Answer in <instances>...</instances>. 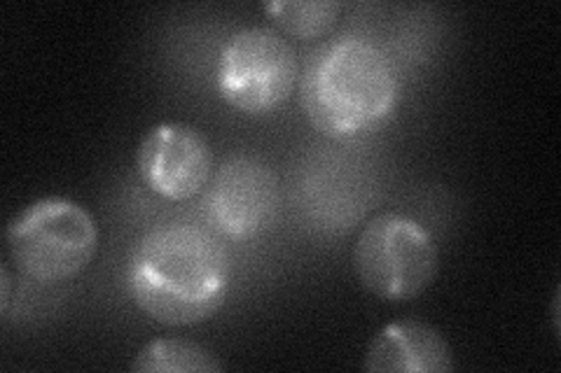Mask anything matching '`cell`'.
<instances>
[{
  "instance_id": "11",
  "label": "cell",
  "mask_w": 561,
  "mask_h": 373,
  "mask_svg": "<svg viewBox=\"0 0 561 373\" xmlns=\"http://www.w3.org/2000/svg\"><path fill=\"white\" fill-rule=\"evenodd\" d=\"M10 288H12V278H10V269L8 264L0 266V313H8L10 308Z\"/></svg>"
},
{
  "instance_id": "2",
  "label": "cell",
  "mask_w": 561,
  "mask_h": 373,
  "mask_svg": "<svg viewBox=\"0 0 561 373\" xmlns=\"http://www.w3.org/2000/svg\"><path fill=\"white\" fill-rule=\"evenodd\" d=\"M300 94L316 131L328 138H351L377 129L396 113L400 80L377 45L337 38L311 51Z\"/></svg>"
},
{
  "instance_id": "1",
  "label": "cell",
  "mask_w": 561,
  "mask_h": 373,
  "mask_svg": "<svg viewBox=\"0 0 561 373\" xmlns=\"http://www.w3.org/2000/svg\"><path fill=\"white\" fill-rule=\"evenodd\" d=\"M232 261L216 234L197 224L150 229L127 264L134 304L154 323L169 327L199 325L225 304Z\"/></svg>"
},
{
  "instance_id": "8",
  "label": "cell",
  "mask_w": 561,
  "mask_h": 373,
  "mask_svg": "<svg viewBox=\"0 0 561 373\" xmlns=\"http://www.w3.org/2000/svg\"><path fill=\"white\" fill-rule=\"evenodd\" d=\"M370 373H447L454 354L445 336L421 319H400L386 325L365 352Z\"/></svg>"
},
{
  "instance_id": "3",
  "label": "cell",
  "mask_w": 561,
  "mask_h": 373,
  "mask_svg": "<svg viewBox=\"0 0 561 373\" xmlns=\"http://www.w3.org/2000/svg\"><path fill=\"white\" fill-rule=\"evenodd\" d=\"M96 250V220L66 197L33 201L8 226V253L16 271L41 285L80 276Z\"/></svg>"
},
{
  "instance_id": "9",
  "label": "cell",
  "mask_w": 561,
  "mask_h": 373,
  "mask_svg": "<svg viewBox=\"0 0 561 373\" xmlns=\"http://www.w3.org/2000/svg\"><path fill=\"white\" fill-rule=\"evenodd\" d=\"M134 373H218L222 362L206 346L190 339H157L138 350Z\"/></svg>"
},
{
  "instance_id": "5",
  "label": "cell",
  "mask_w": 561,
  "mask_h": 373,
  "mask_svg": "<svg viewBox=\"0 0 561 373\" xmlns=\"http://www.w3.org/2000/svg\"><path fill=\"white\" fill-rule=\"evenodd\" d=\"M300 80L295 47L274 28L251 26L225 43L216 66L218 94L243 115H270Z\"/></svg>"
},
{
  "instance_id": "10",
  "label": "cell",
  "mask_w": 561,
  "mask_h": 373,
  "mask_svg": "<svg viewBox=\"0 0 561 373\" xmlns=\"http://www.w3.org/2000/svg\"><path fill=\"white\" fill-rule=\"evenodd\" d=\"M262 10L280 33L300 40H313L330 33L337 24L342 3H335V0H272Z\"/></svg>"
},
{
  "instance_id": "7",
  "label": "cell",
  "mask_w": 561,
  "mask_h": 373,
  "mask_svg": "<svg viewBox=\"0 0 561 373\" xmlns=\"http://www.w3.org/2000/svg\"><path fill=\"white\" fill-rule=\"evenodd\" d=\"M276 208V175L253 156H237L222 164L208 189V220L230 241L260 236L272 226Z\"/></svg>"
},
{
  "instance_id": "6",
  "label": "cell",
  "mask_w": 561,
  "mask_h": 373,
  "mask_svg": "<svg viewBox=\"0 0 561 373\" xmlns=\"http://www.w3.org/2000/svg\"><path fill=\"white\" fill-rule=\"evenodd\" d=\"M136 168L144 185L167 201H187L208 185L214 150L190 124L162 121L136 150Z\"/></svg>"
},
{
  "instance_id": "4",
  "label": "cell",
  "mask_w": 561,
  "mask_h": 373,
  "mask_svg": "<svg viewBox=\"0 0 561 373\" xmlns=\"http://www.w3.org/2000/svg\"><path fill=\"white\" fill-rule=\"evenodd\" d=\"M437 269L440 250L435 238L400 212L375 215L354 245V271L360 285L383 301H410L424 294Z\"/></svg>"
}]
</instances>
